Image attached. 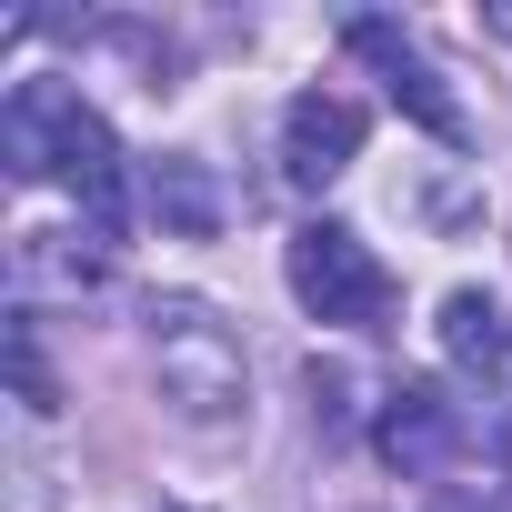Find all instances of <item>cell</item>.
I'll use <instances>...</instances> for the list:
<instances>
[{
	"label": "cell",
	"instance_id": "cell-1",
	"mask_svg": "<svg viewBox=\"0 0 512 512\" xmlns=\"http://www.w3.org/2000/svg\"><path fill=\"white\" fill-rule=\"evenodd\" d=\"M0 151H11V181H51V171H61V181L81 191L91 241H121V221H131L121 141H111V121H101L71 81H21L11 111H0Z\"/></svg>",
	"mask_w": 512,
	"mask_h": 512
},
{
	"label": "cell",
	"instance_id": "cell-2",
	"mask_svg": "<svg viewBox=\"0 0 512 512\" xmlns=\"http://www.w3.org/2000/svg\"><path fill=\"white\" fill-rule=\"evenodd\" d=\"M151 362H161V402H181V422L221 432L241 412V332L211 302H151Z\"/></svg>",
	"mask_w": 512,
	"mask_h": 512
},
{
	"label": "cell",
	"instance_id": "cell-3",
	"mask_svg": "<svg viewBox=\"0 0 512 512\" xmlns=\"http://www.w3.org/2000/svg\"><path fill=\"white\" fill-rule=\"evenodd\" d=\"M282 272H292V302L312 322H342V332H382L392 322V272H382V251L352 221H302Z\"/></svg>",
	"mask_w": 512,
	"mask_h": 512
},
{
	"label": "cell",
	"instance_id": "cell-4",
	"mask_svg": "<svg viewBox=\"0 0 512 512\" xmlns=\"http://www.w3.org/2000/svg\"><path fill=\"white\" fill-rule=\"evenodd\" d=\"M352 151H362V101L302 91V101L282 111V181H292V191H332V181L352 171Z\"/></svg>",
	"mask_w": 512,
	"mask_h": 512
},
{
	"label": "cell",
	"instance_id": "cell-5",
	"mask_svg": "<svg viewBox=\"0 0 512 512\" xmlns=\"http://www.w3.org/2000/svg\"><path fill=\"white\" fill-rule=\"evenodd\" d=\"M342 41H352V51H362V61L382 71V91H392V101H402V111H412V121H422L432 141H462V111H452V91L432 81V61H422V51H412V41H402L392 21H352Z\"/></svg>",
	"mask_w": 512,
	"mask_h": 512
},
{
	"label": "cell",
	"instance_id": "cell-6",
	"mask_svg": "<svg viewBox=\"0 0 512 512\" xmlns=\"http://www.w3.org/2000/svg\"><path fill=\"white\" fill-rule=\"evenodd\" d=\"M452 432H462V412L442 402V382H402L392 402H382V462L392 472H442V452H452Z\"/></svg>",
	"mask_w": 512,
	"mask_h": 512
},
{
	"label": "cell",
	"instance_id": "cell-7",
	"mask_svg": "<svg viewBox=\"0 0 512 512\" xmlns=\"http://www.w3.org/2000/svg\"><path fill=\"white\" fill-rule=\"evenodd\" d=\"M442 352H452V372H502L512 362V322H502V302L492 292H452L442 302Z\"/></svg>",
	"mask_w": 512,
	"mask_h": 512
},
{
	"label": "cell",
	"instance_id": "cell-8",
	"mask_svg": "<svg viewBox=\"0 0 512 512\" xmlns=\"http://www.w3.org/2000/svg\"><path fill=\"white\" fill-rule=\"evenodd\" d=\"M151 201H161V221H171V231H191V241H201V231H221V191L201 181V161H161V171H151Z\"/></svg>",
	"mask_w": 512,
	"mask_h": 512
},
{
	"label": "cell",
	"instance_id": "cell-9",
	"mask_svg": "<svg viewBox=\"0 0 512 512\" xmlns=\"http://www.w3.org/2000/svg\"><path fill=\"white\" fill-rule=\"evenodd\" d=\"M11 382H21V402L31 412H51L61 392H51V362H41V322L31 312H11Z\"/></svg>",
	"mask_w": 512,
	"mask_h": 512
},
{
	"label": "cell",
	"instance_id": "cell-10",
	"mask_svg": "<svg viewBox=\"0 0 512 512\" xmlns=\"http://www.w3.org/2000/svg\"><path fill=\"white\" fill-rule=\"evenodd\" d=\"M492 41H512V0H502V11H492Z\"/></svg>",
	"mask_w": 512,
	"mask_h": 512
}]
</instances>
